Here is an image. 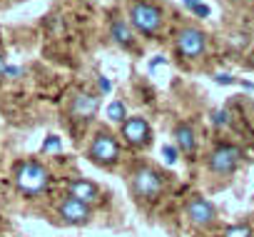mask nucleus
Here are the masks:
<instances>
[{"instance_id": "423d86ee", "label": "nucleus", "mask_w": 254, "mask_h": 237, "mask_svg": "<svg viewBox=\"0 0 254 237\" xmlns=\"http://www.w3.org/2000/svg\"><path fill=\"white\" fill-rule=\"evenodd\" d=\"M58 215H60V220L67 222V225H85V222H90V217H92L90 205H85V202H80V200H75V197H65V200L58 205Z\"/></svg>"}, {"instance_id": "1a4fd4ad", "label": "nucleus", "mask_w": 254, "mask_h": 237, "mask_svg": "<svg viewBox=\"0 0 254 237\" xmlns=\"http://www.w3.org/2000/svg\"><path fill=\"white\" fill-rule=\"evenodd\" d=\"M214 207H212V202H207L204 197H194V200H190L187 202V217L194 222V225H199V227H204V225H209L212 220H214Z\"/></svg>"}, {"instance_id": "9b49d317", "label": "nucleus", "mask_w": 254, "mask_h": 237, "mask_svg": "<svg viewBox=\"0 0 254 237\" xmlns=\"http://www.w3.org/2000/svg\"><path fill=\"white\" fill-rule=\"evenodd\" d=\"M97 107H100V100H97L95 95L82 92V95H77L75 102H72V115H75V117H82V120H87V117H92V115L97 112Z\"/></svg>"}, {"instance_id": "4468645a", "label": "nucleus", "mask_w": 254, "mask_h": 237, "mask_svg": "<svg viewBox=\"0 0 254 237\" xmlns=\"http://www.w3.org/2000/svg\"><path fill=\"white\" fill-rule=\"evenodd\" d=\"M107 117H110V120H115V123H125V105H122L120 100L110 102V107H107Z\"/></svg>"}, {"instance_id": "4be33fe9", "label": "nucleus", "mask_w": 254, "mask_h": 237, "mask_svg": "<svg viewBox=\"0 0 254 237\" xmlns=\"http://www.w3.org/2000/svg\"><path fill=\"white\" fill-rule=\"evenodd\" d=\"M100 87L107 92V90H110V80H107V78H100Z\"/></svg>"}, {"instance_id": "6e6552de", "label": "nucleus", "mask_w": 254, "mask_h": 237, "mask_svg": "<svg viewBox=\"0 0 254 237\" xmlns=\"http://www.w3.org/2000/svg\"><path fill=\"white\" fill-rule=\"evenodd\" d=\"M177 50L185 58H199L204 53V33L194 28H185L177 35Z\"/></svg>"}, {"instance_id": "dca6fc26", "label": "nucleus", "mask_w": 254, "mask_h": 237, "mask_svg": "<svg viewBox=\"0 0 254 237\" xmlns=\"http://www.w3.org/2000/svg\"><path fill=\"white\" fill-rule=\"evenodd\" d=\"M43 150H45V153H53V150L58 153V150H60V138L50 135V138H48V140L43 143Z\"/></svg>"}, {"instance_id": "f3484780", "label": "nucleus", "mask_w": 254, "mask_h": 237, "mask_svg": "<svg viewBox=\"0 0 254 237\" xmlns=\"http://www.w3.org/2000/svg\"><path fill=\"white\" fill-rule=\"evenodd\" d=\"M212 123H214L217 128H224V125L229 123V115H227L224 110H219V112H214V117H212Z\"/></svg>"}, {"instance_id": "20e7f679", "label": "nucleus", "mask_w": 254, "mask_h": 237, "mask_svg": "<svg viewBox=\"0 0 254 237\" xmlns=\"http://www.w3.org/2000/svg\"><path fill=\"white\" fill-rule=\"evenodd\" d=\"M117 158H120L117 140L112 135H107V133H100L92 140V145H90V160L97 162V165H102V167H110V165L117 162Z\"/></svg>"}, {"instance_id": "f8f14e48", "label": "nucleus", "mask_w": 254, "mask_h": 237, "mask_svg": "<svg viewBox=\"0 0 254 237\" xmlns=\"http://www.w3.org/2000/svg\"><path fill=\"white\" fill-rule=\"evenodd\" d=\"M175 143L180 145V150L182 153H194V148H197V138H194V128L192 125H187V123H182V125H177L175 128Z\"/></svg>"}, {"instance_id": "6ab92c4d", "label": "nucleus", "mask_w": 254, "mask_h": 237, "mask_svg": "<svg viewBox=\"0 0 254 237\" xmlns=\"http://www.w3.org/2000/svg\"><path fill=\"white\" fill-rule=\"evenodd\" d=\"M192 13H194L197 18H207V15H209V8H207L204 3H199V5H194V8H192Z\"/></svg>"}, {"instance_id": "ddd939ff", "label": "nucleus", "mask_w": 254, "mask_h": 237, "mask_svg": "<svg viewBox=\"0 0 254 237\" xmlns=\"http://www.w3.org/2000/svg\"><path fill=\"white\" fill-rule=\"evenodd\" d=\"M110 30H112V38H115L120 45H130V43H132V33H130V28H127L122 20H115Z\"/></svg>"}, {"instance_id": "2eb2a0df", "label": "nucleus", "mask_w": 254, "mask_h": 237, "mask_svg": "<svg viewBox=\"0 0 254 237\" xmlns=\"http://www.w3.org/2000/svg\"><path fill=\"white\" fill-rule=\"evenodd\" d=\"M224 237H252V230L247 225H232V227H227Z\"/></svg>"}, {"instance_id": "aec40b11", "label": "nucleus", "mask_w": 254, "mask_h": 237, "mask_svg": "<svg viewBox=\"0 0 254 237\" xmlns=\"http://www.w3.org/2000/svg\"><path fill=\"white\" fill-rule=\"evenodd\" d=\"M214 80L219 82V85H232L234 80H232V75H227V73H219V75H214Z\"/></svg>"}, {"instance_id": "f257e3e1", "label": "nucleus", "mask_w": 254, "mask_h": 237, "mask_svg": "<svg viewBox=\"0 0 254 237\" xmlns=\"http://www.w3.org/2000/svg\"><path fill=\"white\" fill-rule=\"evenodd\" d=\"M48 182H50L48 170H45L40 162H35V160L20 162L18 170H15V185H18V190H20L23 195H28V197L40 195V192L48 187Z\"/></svg>"}, {"instance_id": "b1692460", "label": "nucleus", "mask_w": 254, "mask_h": 237, "mask_svg": "<svg viewBox=\"0 0 254 237\" xmlns=\"http://www.w3.org/2000/svg\"><path fill=\"white\" fill-rule=\"evenodd\" d=\"M185 5L187 8H194V5H199V0H185Z\"/></svg>"}, {"instance_id": "0eeeda50", "label": "nucleus", "mask_w": 254, "mask_h": 237, "mask_svg": "<svg viewBox=\"0 0 254 237\" xmlns=\"http://www.w3.org/2000/svg\"><path fill=\"white\" fill-rule=\"evenodd\" d=\"M122 138L130 145H135V148H145L150 143V138H152L147 120L145 117H130V120H125L122 123Z\"/></svg>"}, {"instance_id": "5701e85b", "label": "nucleus", "mask_w": 254, "mask_h": 237, "mask_svg": "<svg viewBox=\"0 0 254 237\" xmlns=\"http://www.w3.org/2000/svg\"><path fill=\"white\" fill-rule=\"evenodd\" d=\"M5 70H8V65H5V60H3V58H0V78L5 75Z\"/></svg>"}, {"instance_id": "a211bd4d", "label": "nucleus", "mask_w": 254, "mask_h": 237, "mask_svg": "<svg viewBox=\"0 0 254 237\" xmlns=\"http://www.w3.org/2000/svg\"><path fill=\"white\" fill-rule=\"evenodd\" d=\"M162 155H165V160H167L170 165L177 162V150H175L172 145H165V148H162Z\"/></svg>"}, {"instance_id": "f03ea898", "label": "nucleus", "mask_w": 254, "mask_h": 237, "mask_svg": "<svg viewBox=\"0 0 254 237\" xmlns=\"http://www.w3.org/2000/svg\"><path fill=\"white\" fill-rule=\"evenodd\" d=\"M242 160V150L237 145H217L209 153V170L214 175H229L239 167Z\"/></svg>"}, {"instance_id": "9d476101", "label": "nucleus", "mask_w": 254, "mask_h": 237, "mask_svg": "<svg viewBox=\"0 0 254 237\" xmlns=\"http://www.w3.org/2000/svg\"><path fill=\"white\" fill-rule=\"evenodd\" d=\"M97 195H100V190H97V185H92L90 180H72V182L67 185V197H75V200H80V202H85V205L97 202Z\"/></svg>"}, {"instance_id": "39448f33", "label": "nucleus", "mask_w": 254, "mask_h": 237, "mask_svg": "<svg viewBox=\"0 0 254 237\" xmlns=\"http://www.w3.org/2000/svg\"><path fill=\"white\" fill-rule=\"evenodd\" d=\"M130 15H132L135 28L142 30V33H147V35L157 33L160 25H162V13H160V8L147 5V3H135L132 10H130Z\"/></svg>"}, {"instance_id": "412c9836", "label": "nucleus", "mask_w": 254, "mask_h": 237, "mask_svg": "<svg viewBox=\"0 0 254 237\" xmlns=\"http://www.w3.org/2000/svg\"><path fill=\"white\" fill-rule=\"evenodd\" d=\"M20 73H23L20 68H8V70H5V75H13V78H15V75H20Z\"/></svg>"}, {"instance_id": "7ed1b4c3", "label": "nucleus", "mask_w": 254, "mask_h": 237, "mask_svg": "<svg viewBox=\"0 0 254 237\" xmlns=\"http://www.w3.org/2000/svg\"><path fill=\"white\" fill-rule=\"evenodd\" d=\"M165 182L160 177V172H155L152 167H142L132 175V192L140 197V200H155L160 197Z\"/></svg>"}]
</instances>
